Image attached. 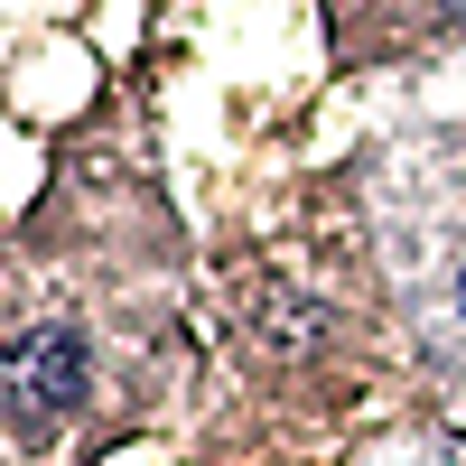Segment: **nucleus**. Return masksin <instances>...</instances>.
<instances>
[{"instance_id":"nucleus-1","label":"nucleus","mask_w":466,"mask_h":466,"mask_svg":"<svg viewBox=\"0 0 466 466\" xmlns=\"http://www.w3.org/2000/svg\"><path fill=\"white\" fill-rule=\"evenodd\" d=\"M0 392H10V410H19V420H56L75 392H85V345L56 336V327L19 336L10 355H0Z\"/></svg>"},{"instance_id":"nucleus-2","label":"nucleus","mask_w":466,"mask_h":466,"mask_svg":"<svg viewBox=\"0 0 466 466\" xmlns=\"http://www.w3.org/2000/svg\"><path fill=\"white\" fill-rule=\"evenodd\" d=\"M457 308H466V280H457Z\"/></svg>"}]
</instances>
